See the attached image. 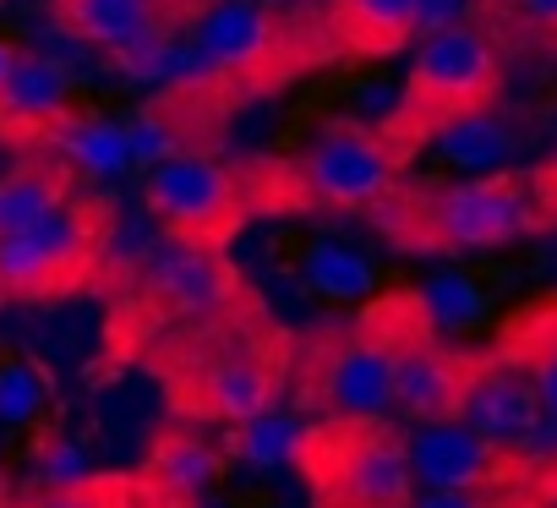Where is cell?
I'll use <instances>...</instances> for the list:
<instances>
[{
    "mask_svg": "<svg viewBox=\"0 0 557 508\" xmlns=\"http://www.w3.org/2000/svg\"><path fill=\"white\" fill-rule=\"evenodd\" d=\"M143 202L170 240L224 251L251 213V181L213 153H170L148 170Z\"/></svg>",
    "mask_w": 557,
    "mask_h": 508,
    "instance_id": "9",
    "label": "cell"
},
{
    "mask_svg": "<svg viewBox=\"0 0 557 508\" xmlns=\"http://www.w3.org/2000/svg\"><path fill=\"white\" fill-rule=\"evenodd\" d=\"M410 448V475L426 492H486L503 486L513 470H524L519 448H503L465 421H421V432L405 437Z\"/></svg>",
    "mask_w": 557,
    "mask_h": 508,
    "instance_id": "12",
    "label": "cell"
},
{
    "mask_svg": "<svg viewBox=\"0 0 557 508\" xmlns=\"http://www.w3.org/2000/svg\"><path fill=\"white\" fill-rule=\"evenodd\" d=\"M508 7H513L519 28H524L535 45L557 50V0H508Z\"/></svg>",
    "mask_w": 557,
    "mask_h": 508,
    "instance_id": "28",
    "label": "cell"
},
{
    "mask_svg": "<svg viewBox=\"0 0 557 508\" xmlns=\"http://www.w3.org/2000/svg\"><path fill=\"white\" fill-rule=\"evenodd\" d=\"M235 296H246V290L219 251H197V246L175 240L170 251L143 263V274L132 285V318H137V334H170V329L224 312Z\"/></svg>",
    "mask_w": 557,
    "mask_h": 508,
    "instance_id": "11",
    "label": "cell"
},
{
    "mask_svg": "<svg viewBox=\"0 0 557 508\" xmlns=\"http://www.w3.org/2000/svg\"><path fill=\"white\" fill-rule=\"evenodd\" d=\"M410 508H497V486H486V492H421V497H410Z\"/></svg>",
    "mask_w": 557,
    "mask_h": 508,
    "instance_id": "29",
    "label": "cell"
},
{
    "mask_svg": "<svg viewBox=\"0 0 557 508\" xmlns=\"http://www.w3.org/2000/svg\"><path fill=\"white\" fill-rule=\"evenodd\" d=\"M416 164V148L394 137L388 121H329L296 159L268 164L251 186V208H329V213H361L377 208L405 170Z\"/></svg>",
    "mask_w": 557,
    "mask_h": 508,
    "instance_id": "4",
    "label": "cell"
},
{
    "mask_svg": "<svg viewBox=\"0 0 557 508\" xmlns=\"http://www.w3.org/2000/svg\"><path fill=\"white\" fill-rule=\"evenodd\" d=\"M12 55H17V45L0 39V83H7V72H12Z\"/></svg>",
    "mask_w": 557,
    "mask_h": 508,
    "instance_id": "33",
    "label": "cell"
},
{
    "mask_svg": "<svg viewBox=\"0 0 557 508\" xmlns=\"http://www.w3.org/2000/svg\"><path fill=\"white\" fill-rule=\"evenodd\" d=\"M307 280H312L323 296H339V301L372 290V269L356 258V251H345V246H318L312 258H307Z\"/></svg>",
    "mask_w": 557,
    "mask_h": 508,
    "instance_id": "24",
    "label": "cell"
},
{
    "mask_svg": "<svg viewBox=\"0 0 557 508\" xmlns=\"http://www.w3.org/2000/svg\"><path fill=\"white\" fill-rule=\"evenodd\" d=\"M497 356L513 361L530 377L541 410L557 416V301H541L524 318H513L503 329V339H497Z\"/></svg>",
    "mask_w": 557,
    "mask_h": 508,
    "instance_id": "18",
    "label": "cell"
},
{
    "mask_svg": "<svg viewBox=\"0 0 557 508\" xmlns=\"http://www.w3.org/2000/svg\"><path fill=\"white\" fill-rule=\"evenodd\" d=\"M191 45L202 66L235 94H273L290 77L334 61L329 28L290 17L273 0H213L202 23L191 28Z\"/></svg>",
    "mask_w": 557,
    "mask_h": 508,
    "instance_id": "5",
    "label": "cell"
},
{
    "mask_svg": "<svg viewBox=\"0 0 557 508\" xmlns=\"http://www.w3.org/2000/svg\"><path fill=\"white\" fill-rule=\"evenodd\" d=\"M88 492H94V508H197L191 497L170 492V486L153 481L148 470H137V475H126V470L88 475Z\"/></svg>",
    "mask_w": 557,
    "mask_h": 508,
    "instance_id": "23",
    "label": "cell"
},
{
    "mask_svg": "<svg viewBox=\"0 0 557 508\" xmlns=\"http://www.w3.org/2000/svg\"><path fill=\"white\" fill-rule=\"evenodd\" d=\"M0 508H17V503H12V492H7V486H0Z\"/></svg>",
    "mask_w": 557,
    "mask_h": 508,
    "instance_id": "34",
    "label": "cell"
},
{
    "mask_svg": "<svg viewBox=\"0 0 557 508\" xmlns=\"http://www.w3.org/2000/svg\"><path fill=\"white\" fill-rule=\"evenodd\" d=\"M470 0H421V34H437L448 23H465Z\"/></svg>",
    "mask_w": 557,
    "mask_h": 508,
    "instance_id": "31",
    "label": "cell"
},
{
    "mask_svg": "<svg viewBox=\"0 0 557 508\" xmlns=\"http://www.w3.org/2000/svg\"><path fill=\"white\" fill-rule=\"evenodd\" d=\"M301 432H307V421L262 410V416H251L230 432V454L246 459V464H290L296 448H301Z\"/></svg>",
    "mask_w": 557,
    "mask_h": 508,
    "instance_id": "22",
    "label": "cell"
},
{
    "mask_svg": "<svg viewBox=\"0 0 557 508\" xmlns=\"http://www.w3.org/2000/svg\"><path fill=\"white\" fill-rule=\"evenodd\" d=\"M115 208L104 197H72L50 219L0 235V296L7 301H61L88 290L110 269Z\"/></svg>",
    "mask_w": 557,
    "mask_h": 508,
    "instance_id": "8",
    "label": "cell"
},
{
    "mask_svg": "<svg viewBox=\"0 0 557 508\" xmlns=\"http://www.w3.org/2000/svg\"><path fill=\"white\" fill-rule=\"evenodd\" d=\"M503 94V50L481 23H448L421 39L399 104L383 115L405 148H432V137L465 115L492 110Z\"/></svg>",
    "mask_w": 557,
    "mask_h": 508,
    "instance_id": "6",
    "label": "cell"
},
{
    "mask_svg": "<svg viewBox=\"0 0 557 508\" xmlns=\"http://www.w3.org/2000/svg\"><path fill=\"white\" fill-rule=\"evenodd\" d=\"M45 153H61L72 170H88V175L110 181V175H121V170L132 164V132H126L121 121H110V115H83V110H72V115L50 132Z\"/></svg>",
    "mask_w": 557,
    "mask_h": 508,
    "instance_id": "19",
    "label": "cell"
},
{
    "mask_svg": "<svg viewBox=\"0 0 557 508\" xmlns=\"http://www.w3.org/2000/svg\"><path fill=\"white\" fill-rule=\"evenodd\" d=\"M77 197V170L61 153H28L0 175V235H17Z\"/></svg>",
    "mask_w": 557,
    "mask_h": 508,
    "instance_id": "17",
    "label": "cell"
},
{
    "mask_svg": "<svg viewBox=\"0 0 557 508\" xmlns=\"http://www.w3.org/2000/svg\"><path fill=\"white\" fill-rule=\"evenodd\" d=\"M17 508H34V503H17Z\"/></svg>",
    "mask_w": 557,
    "mask_h": 508,
    "instance_id": "36",
    "label": "cell"
},
{
    "mask_svg": "<svg viewBox=\"0 0 557 508\" xmlns=\"http://www.w3.org/2000/svg\"><path fill=\"white\" fill-rule=\"evenodd\" d=\"M530 191H535L541 219H546V224H557V159H552V164H541V170H530Z\"/></svg>",
    "mask_w": 557,
    "mask_h": 508,
    "instance_id": "30",
    "label": "cell"
},
{
    "mask_svg": "<svg viewBox=\"0 0 557 508\" xmlns=\"http://www.w3.org/2000/svg\"><path fill=\"white\" fill-rule=\"evenodd\" d=\"M34 508H94V492H88V475L72 481V486H50Z\"/></svg>",
    "mask_w": 557,
    "mask_h": 508,
    "instance_id": "32",
    "label": "cell"
},
{
    "mask_svg": "<svg viewBox=\"0 0 557 508\" xmlns=\"http://www.w3.org/2000/svg\"><path fill=\"white\" fill-rule=\"evenodd\" d=\"M50 394V372H39L34 361H12L0 372V421H28Z\"/></svg>",
    "mask_w": 557,
    "mask_h": 508,
    "instance_id": "26",
    "label": "cell"
},
{
    "mask_svg": "<svg viewBox=\"0 0 557 508\" xmlns=\"http://www.w3.org/2000/svg\"><path fill=\"white\" fill-rule=\"evenodd\" d=\"M153 481H164L170 492L202 503V492L213 486V475L224 470V448H213L202 432H186V426H170L153 437L148 448V464H143Z\"/></svg>",
    "mask_w": 557,
    "mask_h": 508,
    "instance_id": "20",
    "label": "cell"
},
{
    "mask_svg": "<svg viewBox=\"0 0 557 508\" xmlns=\"http://www.w3.org/2000/svg\"><path fill=\"white\" fill-rule=\"evenodd\" d=\"M372 219L399 251H416V258H432V251H492L546 224L530 181L513 170H486V175L448 181V186L399 181L372 208Z\"/></svg>",
    "mask_w": 557,
    "mask_h": 508,
    "instance_id": "3",
    "label": "cell"
},
{
    "mask_svg": "<svg viewBox=\"0 0 557 508\" xmlns=\"http://www.w3.org/2000/svg\"><path fill=\"white\" fill-rule=\"evenodd\" d=\"M318 508H410V448L383 416H323L290 459Z\"/></svg>",
    "mask_w": 557,
    "mask_h": 508,
    "instance_id": "7",
    "label": "cell"
},
{
    "mask_svg": "<svg viewBox=\"0 0 557 508\" xmlns=\"http://www.w3.org/2000/svg\"><path fill=\"white\" fill-rule=\"evenodd\" d=\"M197 508H213V503H197Z\"/></svg>",
    "mask_w": 557,
    "mask_h": 508,
    "instance_id": "35",
    "label": "cell"
},
{
    "mask_svg": "<svg viewBox=\"0 0 557 508\" xmlns=\"http://www.w3.org/2000/svg\"><path fill=\"white\" fill-rule=\"evenodd\" d=\"M153 367L164 372L175 416L240 426L285 399L296 345L285 329L268 323L262 307H251V296H235L224 312L175 329Z\"/></svg>",
    "mask_w": 557,
    "mask_h": 508,
    "instance_id": "1",
    "label": "cell"
},
{
    "mask_svg": "<svg viewBox=\"0 0 557 508\" xmlns=\"http://www.w3.org/2000/svg\"><path fill=\"white\" fill-rule=\"evenodd\" d=\"M541 416H546V410H541L530 377H524L513 361H503L497 350L475 361V372H470V383H465V399H459V421H465L470 432H481V437H492V443H503V448H519V443L535 432Z\"/></svg>",
    "mask_w": 557,
    "mask_h": 508,
    "instance_id": "14",
    "label": "cell"
},
{
    "mask_svg": "<svg viewBox=\"0 0 557 508\" xmlns=\"http://www.w3.org/2000/svg\"><path fill=\"white\" fill-rule=\"evenodd\" d=\"M323 28L334 55L383 61L421 34V0H329Z\"/></svg>",
    "mask_w": 557,
    "mask_h": 508,
    "instance_id": "16",
    "label": "cell"
},
{
    "mask_svg": "<svg viewBox=\"0 0 557 508\" xmlns=\"http://www.w3.org/2000/svg\"><path fill=\"white\" fill-rule=\"evenodd\" d=\"M437 334L421 290H394L361 307L356 323L323 329L296 356V394L318 416H383L394 405V361L416 339Z\"/></svg>",
    "mask_w": 557,
    "mask_h": 508,
    "instance_id": "2",
    "label": "cell"
},
{
    "mask_svg": "<svg viewBox=\"0 0 557 508\" xmlns=\"http://www.w3.org/2000/svg\"><path fill=\"white\" fill-rule=\"evenodd\" d=\"M421 301H426L432 329H465V323H475V312H481L475 285L459 280V274H437V280L421 290Z\"/></svg>",
    "mask_w": 557,
    "mask_h": 508,
    "instance_id": "25",
    "label": "cell"
},
{
    "mask_svg": "<svg viewBox=\"0 0 557 508\" xmlns=\"http://www.w3.org/2000/svg\"><path fill=\"white\" fill-rule=\"evenodd\" d=\"M72 83L55 61L34 55V50H17L12 55V72L0 83V137L7 143H28L34 153H45L50 132L72 115Z\"/></svg>",
    "mask_w": 557,
    "mask_h": 508,
    "instance_id": "13",
    "label": "cell"
},
{
    "mask_svg": "<svg viewBox=\"0 0 557 508\" xmlns=\"http://www.w3.org/2000/svg\"><path fill=\"white\" fill-rule=\"evenodd\" d=\"M34 470L45 475V486H72V481L94 475V470H88V454H83L66 432H39V443H34Z\"/></svg>",
    "mask_w": 557,
    "mask_h": 508,
    "instance_id": "27",
    "label": "cell"
},
{
    "mask_svg": "<svg viewBox=\"0 0 557 508\" xmlns=\"http://www.w3.org/2000/svg\"><path fill=\"white\" fill-rule=\"evenodd\" d=\"M475 361L481 356L437 345V334L416 339L394 361V405L410 421H459V399H465V383H470Z\"/></svg>",
    "mask_w": 557,
    "mask_h": 508,
    "instance_id": "15",
    "label": "cell"
},
{
    "mask_svg": "<svg viewBox=\"0 0 557 508\" xmlns=\"http://www.w3.org/2000/svg\"><path fill=\"white\" fill-rule=\"evenodd\" d=\"M213 0H50V17L66 39L104 50L115 66H159L175 34H191Z\"/></svg>",
    "mask_w": 557,
    "mask_h": 508,
    "instance_id": "10",
    "label": "cell"
},
{
    "mask_svg": "<svg viewBox=\"0 0 557 508\" xmlns=\"http://www.w3.org/2000/svg\"><path fill=\"white\" fill-rule=\"evenodd\" d=\"M432 148H437L448 164L486 175V170H497V164L508 159V132L492 121V110H481V115H465V121L443 126V132L432 137Z\"/></svg>",
    "mask_w": 557,
    "mask_h": 508,
    "instance_id": "21",
    "label": "cell"
}]
</instances>
